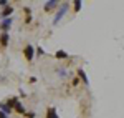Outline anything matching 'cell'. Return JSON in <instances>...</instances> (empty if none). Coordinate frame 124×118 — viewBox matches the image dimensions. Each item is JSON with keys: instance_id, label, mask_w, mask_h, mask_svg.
I'll return each mask as SVG.
<instances>
[{"instance_id": "obj_1", "label": "cell", "mask_w": 124, "mask_h": 118, "mask_svg": "<svg viewBox=\"0 0 124 118\" xmlns=\"http://www.w3.org/2000/svg\"><path fill=\"white\" fill-rule=\"evenodd\" d=\"M23 55H25V58L28 60V62H31V60H33V55H35V48H33L31 45H27V47L23 48Z\"/></svg>"}, {"instance_id": "obj_2", "label": "cell", "mask_w": 124, "mask_h": 118, "mask_svg": "<svg viewBox=\"0 0 124 118\" xmlns=\"http://www.w3.org/2000/svg\"><path fill=\"white\" fill-rule=\"evenodd\" d=\"M66 9H68V3H63V5H61V9L58 10V13L55 15V20H53V23H58L60 20L63 18V15L66 13Z\"/></svg>"}, {"instance_id": "obj_3", "label": "cell", "mask_w": 124, "mask_h": 118, "mask_svg": "<svg viewBox=\"0 0 124 118\" xmlns=\"http://www.w3.org/2000/svg\"><path fill=\"white\" fill-rule=\"evenodd\" d=\"M8 40H10L8 33H7V32H2V35H0V47H2V48H7Z\"/></svg>"}, {"instance_id": "obj_4", "label": "cell", "mask_w": 124, "mask_h": 118, "mask_svg": "<svg viewBox=\"0 0 124 118\" xmlns=\"http://www.w3.org/2000/svg\"><path fill=\"white\" fill-rule=\"evenodd\" d=\"M12 22H13V20L10 18V17H8V18H3V22L0 23V28L3 30V32H7V30L12 27Z\"/></svg>"}, {"instance_id": "obj_5", "label": "cell", "mask_w": 124, "mask_h": 118, "mask_svg": "<svg viewBox=\"0 0 124 118\" xmlns=\"http://www.w3.org/2000/svg\"><path fill=\"white\" fill-rule=\"evenodd\" d=\"M12 12H13V7H12V5H7V7L3 9V12H2V17H3V18H8L10 15H12Z\"/></svg>"}, {"instance_id": "obj_6", "label": "cell", "mask_w": 124, "mask_h": 118, "mask_svg": "<svg viewBox=\"0 0 124 118\" xmlns=\"http://www.w3.org/2000/svg\"><path fill=\"white\" fill-rule=\"evenodd\" d=\"M13 110H15L17 113H20V115H25V108H23V105H22L20 101H17V103H15V107H13Z\"/></svg>"}, {"instance_id": "obj_7", "label": "cell", "mask_w": 124, "mask_h": 118, "mask_svg": "<svg viewBox=\"0 0 124 118\" xmlns=\"http://www.w3.org/2000/svg\"><path fill=\"white\" fill-rule=\"evenodd\" d=\"M56 5H58V3H56V2H53V0H51V2H46V3H45V12H51Z\"/></svg>"}, {"instance_id": "obj_8", "label": "cell", "mask_w": 124, "mask_h": 118, "mask_svg": "<svg viewBox=\"0 0 124 118\" xmlns=\"http://www.w3.org/2000/svg\"><path fill=\"white\" fill-rule=\"evenodd\" d=\"M46 118H58L56 110H55V108H48L46 110Z\"/></svg>"}, {"instance_id": "obj_9", "label": "cell", "mask_w": 124, "mask_h": 118, "mask_svg": "<svg viewBox=\"0 0 124 118\" xmlns=\"http://www.w3.org/2000/svg\"><path fill=\"white\" fill-rule=\"evenodd\" d=\"M12 110H13V108H10L8 105H2V107H0V111H3V113H5L7 117H8L10 113H12Z\"/></svg>"}, {"instance_id": "obj_10", "label": "cell", "mask_w": 124, "mask_h": 118, "mask_svg": "<svg viewBox=\"0 0 124 118\" xmlns=\"http://www.w3.org/2000/svg\"><path fill=\"white\" fill-rule=\"evenodd\" d=\"M17 101H18V100H17V98H8V100H7V103H5V105H8L10 108H13Z\"/></svg>"}, {"instance_id": "obj_11", "label": "cell", "mask_w": 124, "mask_h": 118, "mask_svg": "<svg viewBox=\"0 0 124 118\" xmlns=\"http://www.w3.org/2000/svg\"><path fill=\"white\" fill-rule=\"evenodd\" d=\"M55 57H56V58H66L68 55L65 53V52H61V50H60V52H56V53H55Z\"/></svg>"}, {"instance_id": "obj_12", "label": "cell", "mask_w": 124, "mask_h": 118, "mask_svg": "<svg viewBox=\"0 0 124 118\" xmlns=\"http://www.w3.org/2000/svg\"><path fill=\"white\" fill-rule=\"evenodd\" d=\"M78 75H79L81 78L85 80V82H88V78H86V75H85V72H83V70H78Z\"/></svg>"}, {"instance_id": "obj_13", "label": "cell", "mask_w": 124, "mask_h": 118, "mask_svg": "<svg viewBox=\"0 0 124 118\" xmlns=\"http://www.w3.org/2000/svg\"><path fill=\"white\" fill-rule=\"evenodd\" d=\"M79 7H81V2H79V0H76V2H75V10H79Z\"/></svg>"}, {"instance_id": "obj_14", "label": "cell", "mask_w": 124, "mask_h": 118, "mask_svg": "<svg viewBox=\"0 0 124 118\" xmlns=\"http://www.w3.org/2000/svg\"><path fill=\"white\" fill-rule=\"evenodd\" d=\"M23 12H25V13H27V15H30V12H31V10H30L28 7H25V9H23Z\"/></svg>"}, {"instance_id": "obj_15", "label": "cell", "mask_w": 124, "mask_h": 118, "mask_svg": "<svg viewBox=\"0 0 124 118\" xmlns=\"http://www.w3.org/2000/svg\"><path fill=\"white\" fill-rule=\"evenodd\" d=\"M27 115V118H35V113H25Z\"/></svg>"}, {"instance_id": "obj_16", "label": "cell", "mask_w": 124, "mask_h": 118, "mask_svg": "<svg viewBox=\"0 0 124 118\" xmlns=\"http://www.w3.org/2000/svg\"><path fill=\"white\" fill-rule=\"evenodd\" d=\"M30 22H31V17H30V15H27V18H25V23H30Z\"/></svg>"}, {"instance_id": "obj_17", "label": "cell", "mask_w": 124, "mask_h": 118, "mask_svg": "<svg viewBox=\"0 0 124 118\" xmlns=\"http://www.w3.org/2000/svg\"><path fill=\"white\" fill-rule=\"evenodd\" d=\"M0 118H8V117H7V115H5L3 111H0Z\"/></svg>"}, {"instance_id": "obj_18", "label": "cell", "mask_w": 124, "mask_h": 118, "mask_svg": "<svg viewBox=\"0 0 124 118\" xmlns=\"http://www.w3.org/2000/svg\"><path fill=\"white\" fill-rule=\"evenodd\" d=\"M0 107H2V105H0Z\"/></svg>"}]
</instances>
